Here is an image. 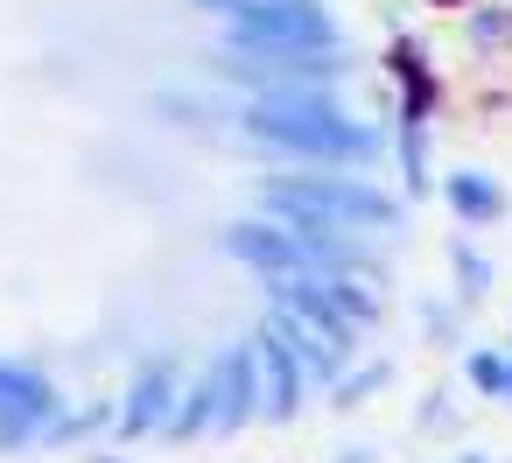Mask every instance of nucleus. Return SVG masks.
<instances>
[{
    "label": "nucleus",
    "instance_id": "nucleus-1",
    "mask_svg": "<svg viewBox=\"0 0 512 463\" xmlns=\"http://www.w3.org/2000/svg\"><path fill=\"white\" fill-rule=\"evenodd\" d=\"M239 134L267 155H295L302 169H372L393 155V134H379L372 120L344 113L330 99V85H295V92H260L239 113Z\"/></svg>",
    "mask_w": 512,
    "mask_h": 463
},
{
    "label": "nucleus",
    "instance_id": "nucleus-2",
    "mask_svg": "<svg viewBox=\"0 0 512 463\" xmlns=\"http://www.w3.org/2000/svg\"><path fill=\"white\" fill-rule=\"evenodd\" d=\"M260 218H281L295 232H386L400 225L393 190H379L358 169H295V176H267L260 183Z\"/></svg>",
    "mask_w": 512,
    "mask_h": 463
},
{
    "label": "nucleus",
    "instance_id": "nucleus-3",
    "mask_svg": "<svg viewBox=\"0 0 512 463\" xmlns=\"http://www.w3.org/2000/svg\"><path fill=\"white\" fill-rule=\"evenodd\" d=\"M225 50H344L323 0H246L225 15Z\"/></svg>",
    "mask_w": 512,
    "mask_h": 463
},
{
    "label": "nucleus",
    "instance_id": "nucleus-4",
    "mask_svg": "<svg viewBox=\"0 0 512 463\" xmlns=\"http://www.w3.org/2000/svg\"><path fill=\"white\" fill-rule=\"evenodd\" d=\"M211 71L260 99V92H295V85H344L351 57L344 50H218Z\"/></svg>",
    "mask_w": 512,
    "mask_h": 463
},
{
    "label": "nucleus",
    "instance_id": "nucleus-5",
    "mask_svg": "<svg viewBox=\"0 0 512 463\" xmlns=\"http://www.w3.org/2000/svg\"><path fill=\"white\" fill-rule=\"evenodd\" d=\"M176 407H183V365H176L169 351H155V358L134 365V379H127L120 407H113V428H120L127 442H141V435H169Z\"/></svg>",
    "mask_w": 512,
    "mask_h": 463
},
{
    "label": "nucleus",
    "instance_id": "nucleus-6",
    "mask_svg": "<svg viewBox=\"0 0 512 463\" xmlns=\"http://www.w3.org/2000/svg\"><path fill=\"white\" fill-rule=\"evenodd\" d=\"M253 379H260V421H295L302 414L309 372H302V358H295V344L281 337L274 316L253 330Z\"/></svg>",
    "mask_w": 512,
    "mask_h": 463
},
{
    "label": "nucleus",
    "instance_id": "nucleus-7",
    "mask_svg": "<svg viewBox=\"0 0 512 463\" xmlns=\"http://www.w3.org/2000/svg\"><path fill=\"white\" fill-rule=\"evenodd\" d=\"M386 78H393V127H428L435 106H442V78H435V64L414 36L386 43Z\"/></svg>",
    "mask_w": 512,
    "mask_h": 463
},
{
    "label": "nucleus",
    "instance_id": "nucleus-8",
    "mask_svg": "<svg viewBox=\"0 0 512 463\" xmlns=\"http://www.w3.org/2000/svg\"><path fill=\"white\" fill-rule=\"evenodd\" d=\"M435 190H442V204H449L463 225H498V218H505V190H498V176H484V169H449Z\"/></svg>",
    "mask_w": 512,
    "mask_h": 463
},
{
    "label": "nucleus",
    "instance_id": "nucleus-9",
    "mask_svg": "<svg viewBox=\"0 0 512 463\" xmlns=\"http://www.w3.org/2000/svg\"><path fill=\"white\" fill-rule=\"evenodd\" d=\"M393 169H400V190H407V197H428V190H435L428 127H393Z\"/></svg>",
    "mask_w": 512,
    "mask_h": 463
},
{
    "label": "nucleus",
    "instance_id": "nucleus-10",
    "mask_svg": "<svg viewBox=\"0 0 512 463\" xmlns=\"http://www.w3.org/2000/svg\"><path fill=\"white\" fill-rule=\"evenodd\" d=\"M379 386H393V365H386V358H351V365L330 379V407H365Z\"/></svg>",
    "mask_w": 512,
    "mask_h": 463
},
{
    "label": "nucleus",
    "instance_id": "nucleus-11",
    "mask_svg": "<svg viewBox=\"0 0 512 463\" xmlns=\"http://www.w3.org/2000/svg\"><path fill=\"white\" fill-rule=\"evenodd\" d=\"M449 274H456V302H463V309H477V302L491 295V260H484L470 239H449Z\"/></svg>",
    "mask_w": 512,
    "mask_h": 463
},
{
    "label": "nucleus",
    "instance_id": "nucleus-12",
    "mask_svg": "<svg viewBox=\"0 0 512 463\" xmlns=\"http://www.w3.org/2000/svg\"><path fill=\"white\" fill-rule=\"evenodd\" d=\"M463 36H470L477 57L512 50V8H470V15H463Z\"/></svg>",
    "mask_w": 512,
    "mask_h": 463
},
{
    "label": "nucleus",
    "instance_id": "nucleus-13",
    "mask_svg": "<svg viewBox=\"0 0 512 463\" xmlns=\"http://www.w3.org/2000/svg\"><path fill=\"white\" fill-rule=\"evenodd\" d=\"M463 372H470V386H477V393H491V400L505 393V351H470V358H463Z\"/></svg>",
    "mask_w": 512,
    "mask_h": 463
},
{
    "label": "nucleus",
    "instance_id": "nucleus-14",
    "mask_svg": "<svg viewBox=\"0 0 512 463\" xmlns=\"http://www.w3.org/2000/svg\"><path fill=\"white\" fill-rule=\"evenodd\" d=\"M421 323H428V337H456V309H442V302H428Z\"/></svg>",
    "mask_w": 512,
    "mask_h": 463
},
{
    "label": "nucleus",
    "instance_id": "nucleus-15",
    "mask_svg": "<svg viewBox=\"0 0 512 463\" xmlns=\"http://www.w3.org/2000/svg\"><path fill=\"white\" fill-rule=\"evenodd\" d=\"M197 8H211V15H232V8H246V0H197Z\"/></svg>",
    "mask_w": 512,
    "mask_h": 463
},
{
    "label": "nucleus",
    "instance_id": "nucleus-16",
    "mask_svg": "<svg viewBox=\"0 0 512 463\" xmlns=\"http://www.w3.org/2000/svg\"><path fill=\"white\" fill-rule=\"evenodd\" d=\"M337 463H379V456H372V449H344Z\"/></svg>",
    "mask_w": 512,
    "mask_h": 463
},
{
    "label": "nucleus",
    "instance_id": "nucleus-17",
    "mask_svg": "<svg viewBox=\"0 0 512 463\" xmlns=\"http://www.w3.org/2000/svg\"><path fill=\"white\" fill-rule=\"evenodd\" d=\"M498 400H505V407H512V351H505V393H498Z\"/></svg>",
    "mask_w": 512,
    "mask_h": 463
},
{
    "label": "nucleus",
    "instance_id": "nucleus-18",
    "mask_svg": "<svg viewBox=\"0 0 512 463\" xmlns=\"http://www.w3.org/2000/svg\"><path fill=\"white\" fill-rule=\"evenodd\" d=\"M428 8H477V0H428Z\"/></svg>",
    "mask_w": 512,
    "mask_h": 463
},
{
    "label": "nucleus",
    "instance_id": "nucleus-19",
    "mask_svg": "<svg viewBox=\"0 0 512 463\" xmlns=\"http://www.w3.org/2000/svg\"><path fill=\"white\" fill-rule=\"evenodd\" d=\"M463 463H491V456H477V449H470V456H463Z\"/></svg>",
    "mask_w": 512,
    "mask_h": 463
},
{
    "label": "nucleus",
    "instance_id": "nucleus-20",
    "mask_svg": "<svg viewBox=\"0 0 512 463\" xmlns=\"http://www.w3.org/2000/svg\"><path fill=\"white\" fill-rule=\"evenodd\" d=\"M92 463H127V456H92Z\"/></svg>",
    "mask_w": 512,
    "mask_h": 463
}]
</instances>
